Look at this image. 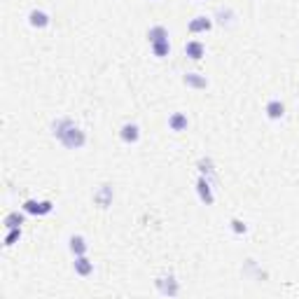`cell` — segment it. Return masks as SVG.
Wrapping results in <instances>:
<instances>
[{
    "mask_svg": "<svg viewBox=\"0 0 299 299\" xmlns=\"http://www.w3.org/2000/svg\"><path fill=\"white\" fill-rule=\"evenodd\" d=\"M204 54H206V47H204V42H199V40H189V42L185 44V56L192 59V61H201Z\"/></svg>",
    "mask_w": 299,
    "mask_h": 299,
    "instance_id": "obj_7",
    "label": "cell"
},
{
    "mask_svg": "<svg viewBox=\"0 0 299 299\" xmlns=\"http://www.w3.org/2000/svg\"><path fill=\"white\" fill-rule=\"evenodd\" d=\"M187 115H183V112H173L171 117H168V127H171V131H185L187 129Z\"/></svg>",
    "mask_w": 299,
    "mask_h": 299,
    "instance_id": "obj_14",
    "label": "cell"
},
{
    "mask_svg": "<svg viewBox=\"0 0 299 299\" xmlns=\"http://www.w3.org/2000/svg\"><path fill=\"white\" fill-rule=\"evenodd\" d=\"M147 40H150V44H152V42H161V40H168L166 26H152L147 31Z\"/></svg>",
    "mask_w": 299,
    "mask_h": 299,
    "instance_id": "obj_15",
    "label": "cell"
},
{
    "mask_svg": "<svg viewBox=\"0 0 299 299\" xmlns=\"http://www.w3.org/2000/svg\"><path fill=\"white\" fill-rule=\"evenodd\" d=\"M229 225H232V232L234 234H245V232H248V225H245L243 220H238V217H234Z\"/></svg>",
    "mask_w": 299,
    "mask_h": 299,
    "instance_id": "obj_19",
    "label": "cell"
},
{
    "mask_svg": "<svg viewBox=\"0 0 299 299\" xmlns=\"http://www.w3.org/2000/svg\"><path fill=\"white\" fill-rule=\"evenodd\" d=\"M52 211H54L52 201H35V199L23 201V213H28V215H49Z\"/></svg>",
    "mask_w": 299,
    "mask_h": 299,
    "instance_id": "obj_2",
    "label": "cell"
},
{
    "mask_svg": "<svg viewBox=\"0 0 299 299\" xmlns=\"http://www.w3.org/2000/svg\"><path fill=\"white\" fill-rule=\"evenodd\" d=\"M152 54L157 59H164V56L171 54V42L168 40H161V42H152Z\"/></svg>",
    "mask_w": 299,
    "mask_h": 299,
    "instance_id": "obj_17",
    "label": "cell"
},
{
    "mask_svg": "<svg viewBox=\"0 0 299 299\" xmlns=\"http://www.w3.org/2000/svg\"><path fill=\"white\" fill-rule=\"evenodd\" d=\"M119 138H122L127 145L138 143V138H140V127H138V124L127 122L122 129H119Z\"/></svg>",
    "mask_w": 299,
    "mask_h": 299,
    "instance_id": "obj_3",
    "label": "cell"
},
{
    "mask_svg": "<svg viewBox=\"0 0 299 299\" xmlns=\"http://www.w3.org/2000/svg\"><path fill=\"white\" fill-rule=\"evenodd\" d=\"M183 82L187 84V87H194V89H206L208 87V80H206L204 75H199V72H185Z\"/></svg>",
    "mask_w": 299,
    "mask_h": 299,
    "instance_id": "obj_13",
    "label": "cell"
},
{
    "mask_svg": "<svg viewBox=\"0 0 299 299\" xmlns=\"http://www.w3.org/2000/svg\"><path fill=\"white\" fill-rule=\"evenodd\" d=\"M196 192H199V199L204 201L206 206H213V204H215V196H213L211 183H208L206 178H199V180H196Z\"/></svg>",
    "mask_w": 299,
    "mask_h": 299,
    "instance_id": "obj_4",
    "label": "cell"
},
{
    "mask_svg": "<svg viewBox=\"0 0 299 299\" xmlns=\"http://www.w3.org/2000/svg\"><path fill=\"white\" fill-rule=\"evenodd\" d=\"M201 3H204V0H201Z\"/></svg>",
    "mask_w": 299,
    "mask_h": 299,
    "instance_id": "obj_20",
    "label": "cell"
},
{
    "mask_svg": "<svg viewBox=\"0 0 299 299\" xmlns=\"http://www.w3.org/2000/svg\"><path fill=\"white\" fill-rule=\"evenodd\" d=\"M52 129H54L56 140H59L63 147H68V150H80V147H84V143H87L84 131H80V129L75 127V122H72V119H68V117L56 119Z\"/></svg>",
    "mask_w": 299,
    "mask_h": 299,
    "instance_id": "obj_1",
    "label": "cell"
},
{
    "mask_svg": "<svg viewBox=\"0 0 299 299\" xmlns=\"http://www.w3.org/2000/svg\"><path fill=\"white\" fill-rule=\"evenodd\" d=\"M157 288H159L161 294H168V297H176L178 294V283L173 276H161L157 278Z\"/></svg>",
    "mask_w": 299,
    "mask_h": 299,
    "instance_id": "obj_8",
    "label": "cell"
},
{
    "mask_svg": "<svg viewBox=\"0 0 299 299\" xmlns=\"http://www.w3.org/2000/svg\"><path fill=\"white\" fill-rule=\"evenodd\" d=\"M264 112H266V117L269 119H281L283 115H285V106H283V101H278V98H271L269 103H266V108H264Z\"/></svg>",
    "mask_w": 299,
    "mask_h": 299,
    "instance_id": "obj_9",
    "label": "cell"
},
{
    "mask_svg": "<svg viewBox=\"0 0 299 299\" xmlns=\"http://www.w3.org/2000/svg\"><path fill=\"white\" fill-rule=\"evenodd\" d=\"M213 28V21H211V17H194L192 21H189V26H187V31L192 35H196V33H208Z\"/></svg>",
    "mask_w": 299,
    "mask_h": 299,
    "instance_id": "obj_6",
    "label": "cell"
},
{
    "mask_svg": "<svg viewBox=\"0 0 299 299\" xmlns=\"http://www.w3.org/2000/svg\"><path fill=\"white\" fill-rule=\"evenodd\" d=\"M75 273H80V276H91L94 273V262H89L84 255L75 257Z\"/></svg>",
    "mask_w": 299,
    "mask_h": 299,
    "instance_id": "obj_12",
    "label": "cell"
},
{
    "mask_svg": "<svg viewBox=\"0 0 299 299\" xmlns=\"http://www.w3.org/2000/svg\"><path fill=\"white\" fill-rule=\"evenodd\" d=\"M94 201L98 208H108V206L112 204V187L110 185H103V187L94 194Z\"/></svg>",
    "mask_w": 299,
    "mask_h": 299,
    "instance_id": "obj_10",
    "label": "cell"
},
{
    "mask_svg": "<svg viewBox=\"0 0 299 299\" xmlns=\"http://www.w3.org/2000/svg\"><path fill=\"white\" fill-rule=\"evenodd\" d=\"M3 225H5V229H14V227H21L23 225V215L19 211H12L5 215V220H3Z\"/></svg>",
    "mask_w": 299,
    "mask_h": 299,
    "instance_id": "obj_16",
    "label": "cell"
},
{
    "mask_svg": "<svg viewBox=\"0 0 299 299\" xmlns=\"http://www.w3.org/2000/svg\"><path fill=\"white\" fill-rule=\"evenodd\" d=\"M87 238L84 236H80V234H75V236H70V253L75 257H80V255H87Z\"/></svg>",
    "mask_w": 299,
    "mask_h": 299,
    "instance_id": "obj_11",
    "label": "cell"
},
{
    "mask_svg": "<svg viewBox=\"0 0 299 299\" xmlns=\"http://www.w3.org/2000/svg\"><path fill=\"white\" fill-rule=\"evenodd\" d=\"M19 238H21V227L7 229V236H5V248H12L14 243H19Z\"/></svg>",
    "mask_w": 299,
    "mask_h": 299,
    "instance_id": "obj_18",
    "label": "cell"
},
{
    "mask_svg": "<svg viewBox=\"0 0 299 299\" xmlns=\"http://www.w3.org/2000/svg\"><path fill=\"white\" fill-rule=\"evenodd\" d=\"M49 14H47V12L44 10H38V7H35V10H31L28 12V23H31V26L33 28H47L49 26Z\"/></svg>",
    "mask_w": 299,
    "mask_h": 299,
    "instance_id": "obj_5",
    "label": "cell"
}]
</instances>
